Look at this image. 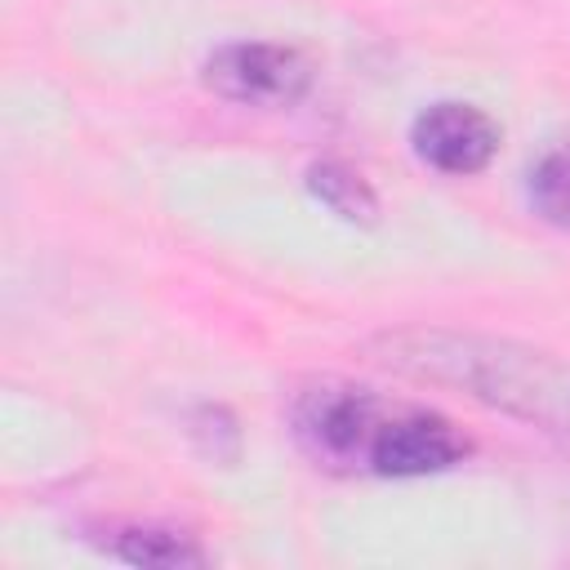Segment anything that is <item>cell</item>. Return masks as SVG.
<instances>
[{"label": "cell", "instance_id": "cell-7", "mask_svg": "<svg viewBox=\"0 0 570 570\" xmlns=\"http://www.w3.org/2000/svg\"><path fill=\"white\" fill-rule=\"evenodd\" d=\"M307 191H312L334 218H343V223L370 227V223L379 218V196H374V187L365 183L361 169H352V165H343V160H316V165L307 169Z\"/></svg>", "mask_w": 570, "mask_h": 570}, {"label": "cell", "instance_id": "cell-3", "mask_svg": "<svg viewBox=\"0 0 570 570\" xmlns=\"http://www.w3.org/2000/svg\"><path fill=\"white\" fill-rule=\"evenodd\" d=\"M200 80L240 107H294L307 98L316 67L285 40H232L205 58Z\"/></svg>", "mask_w": 570, "mask_h": 570}, {"label": "cell", "instance_id": "cell-4", "mask_svg": "<svg viewBox=\"0 0 570 570\" xmlns=\"http://www.w3.org/2000/svg\"><path fill=\"white\" fill-rule=\"evenodd\" d=\"M463 459H468V436L445 414L392 401L374 436L365 472L370 476H436Z\"/></svg>", "mask_w": 570, "mask_h": 570}, {"label": "cell", "instance_id": "cell-2", "mask_svg": "<svg viewBox=\"0 0 570 570\" xmlns=\"http://www.w3.org/2000/svg\"><path fill=\"white\" fill-rule=\"evenodd\" d=\"M387 410H392V401L379 396L374 387H361L347 379H321L294 396L289 428H294V441L303 445V454L316 459L321 468L365 472Z\"/></svg>", "mask_w": 570, "mask_h": 570}, {"label": "cell", "instance_id": "cell-8", "mask_svg": "<svg viewBox=\"0 0 570 570\" xmlns=\"http://www.w3.org/2000/svg\"><path fill=\"white\" fill-rule=\"evenodd\" d=\"M525 196H530V209H534L543 223L570 232V142L548 147V151L530 165Z\"/></svg>", "mask_w": 570, "mask_h": 570}, {"label": "cell", "instance_id": "cell-9", "mask_svg": "<svg viewBox=\"0 0 570 570\" xmlns=\"http://www.w3.org/2000/svg\"><path fill=\"white\" fill-rule=\"evenodd\" d=\"M187 432H191L196 450L214 463H232L240 454V428L223 405H196L187 419Z\"/></svg>", "mask_w": 570, "mask_h": 570}, {"label": "cell", "instance_id": "cell-5", "mask_svg": "<svg viewBox=\"0 0 570 570\" xmlns=\"http://www.w3.org/2000/svg\"><path fill=\"white\" fill-rule=\"evenodd\" d=\"M499 125L490 111H481L476 102H459V98H441L428 102L414 125H410V147L414 156L445 174V178H472L481 174L494 156H499Z\"/></svg>", "mask_w": 570, "mask_h": 570}, {"label": "cell", "instance_id": "cell-1", "mask_svg": "<svg viewBox=\"0 0 570 570\" xmlns=\"http://www.w3.org/2000/svg\"><path fill=\"white\" fill-rule=\"evenodd\" d=\"M370 347L396 374L454 387L485 410H499L543 436L570 441V361L548 347L445 325L387 330Z\"/></svg>", "mask_w": 570, "mask_h": 570}, {"label": "cell", "instance_id": "cell-6", "mask_svg": "<svg viewBox=\"0 0 570 570\" xmlns=\"http://www.w3.org/2000/svg\"><path fill=\"white\" fill-rule=\"evenodd\" d=\"M102 552L125 561V566H147V570H183V566H200L205 548L169 525H111L102 530Z\"/></svg>", "mask_w": 570, "mask_h": 570}]
</instances>
